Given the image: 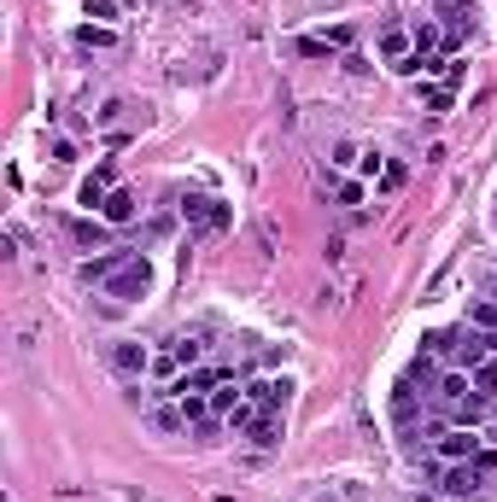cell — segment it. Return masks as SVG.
I'll return each mask as SVG.
<instances>
[{"label":"cell","instance_id":"d6986e66","mask_svg":"<svg viewBox=\"0 0 497 502\" xmlns=\"http://www.w3.org/2000/svg\"><path fill=\"white\" fill-rule=\"evenodd\" d=\"M83 12L94 18V24H112V18H117V0H88Z\"/></svg>","mask_w":497,"mask_h":502},{"label":"cell","instance_id":"cb8c5ba5","mask_svg":"<svg viewBox=\"0 0 497 502\" xmlns=\"http://www.w3.org/2000/svg\"><path fill=\"white\" fill-rule=\"evenodd\" d=\"M492 304H497V280H492Z\"/></svg>","mask_w":497,"mask_h":502},{"label":"cell","instance_id":"5bb4252c","mask_svg":"<svg viewBox=\"0 0 497 502\" xmlns=\"http://www.w3.org/2000/svg\"><path fill=\"white\" fill-rule=\"evenodd\" d=\"M474 391H480V397H497V357H485V363L474 368Z\"/></svg>","mask_w":497,"mask_h":502},{"label":"cell","instance_id":"7c38bea8","mask_svg":"<svg viewBox=\"0 0 497 502\" xmlns=\"http://www.w3.org/2000/svg\"><path fill=\"white\" fill-rule=\"evenodd\" d=\"M451 420H456V427H480V420H485V397H480V391H469L462 404H451Z\"/></svg>","mask_w":497,"mask_h":502},{"label":"cell","instance_id":"ffe728a7","mask_svg":"<svg viewBox=\"0 0 497 502\" xmlns=\"http://www.w3.org/2000/svg\"><path fill=\"white\" fill-rule=\"evenodd\" d=\"M170 357H176L182 368H193V363H199V345H193V339H176V345H170Z\"/></svg>","mask_w":497,"mask_h":502},{"label":"cell","instance_id":"4fadbf2b","mask_svg":"<svg viewBox=\"0 0 497 502\" xmlns=\"http://www.w3.org/2000/svg\"><path fill=\"white\" fill-rule=\"evenodd\" d=\"M439 18H451V42H456L462 24H474V0H439Z\"/></svg>","mask_w":497,"mask_h":502},{"label":"cell","instance_id":"7402d4cb","mask_svg":"<svg viewBox=\"0 0 497 502\" xmlns=\"http://www.w3.org/2000/svg\"><path fill=\"white\" fill-rule=\"evenodd\" d=\"M422 99L433 106V112H445V106H451V88H422Z\"/></svg>","mask_w":497,"mask_h":502},{"label":"cell","instance_id":"9a60e30c","mask_svg":"<svg viewBox=\"0 0 497 502\" xmlns=\"http://www.w3.org/2000/svg\"><path fill=\"white\" fill-rule=\"evenodd\" d=\"M76 42L83 47H112V24H83L76 29Z\"/></svg>","mask_w":497,"mask_h":502},{"label":"cell","instance_id":"ba28073f","mask_svg":"<svg viewBox=\"0 0 497 502\" xmlns=\"http://www.w3.org/2000/svg\"><path fill=\"white\" fill-rule=\"evenodd\" d=\"M129 257H135V251H106V257H88V263H83V269H76V275H83V280H88V286H94V280H99V286H106V280H112V275H117V269H123V263H129Z\"/></svg>","mask_w":497,"mask_h":502},{"label":"cell","instance_id":"8fae6325","mask_svg":"<svg viewBox=\"0 0 497 502\" xmlns=\"http://www.w3.org/2000/svg\"><path fill=\"white\" fill-rule=\"evenodd\" d=\"M205 404H211V415H234V409L246 404V391H234V380H217V391L205 397Z\"/></svg>","mask_w":497,"mask_h":502},{"label":"cell","instance_id":"7a4b0ae2","mask_svg":"<svg viewBox=\"0 0 497 502\" xmlns=\"http://www.w3.org/2000/svg\"><path fill=\"white\" fill-rule=\"evenodd\" d=\"M182 223H193L199 234H223V228L234 223V205H223V199H211V193H187L182 199Z\"/></svg>","mask_w":497,"mask_h":502},{"label":"cell","instance_id":"44dd1931","mask_svg":"<svg viewBox=\"0 0 497 502\" xmlns=\"http://www.w3.org/2000/svg\"><path fill=\"white\" fill-rule=\"evenodd\" d=\"M474 327H485V333H497V304H492V298H485V304L474 310Z\"/></svg>","mask_w":497,"mask_h":502},{"label":"cell","instance_id":"e0dca14e","mask_svg":"<svg viewBox=\"0 0 497 502\" xmlns=\"http://www.w3.org/2000/svg\"><path fill=\"white\" fill-rule=\"evenodd\" d=\"M469 380H462V374H445V386H439V397H445V404H462V397H469Z\"/></svg>","mask_w":497,"mask_h":502},{"label":"cell","instance_id":"30bf717a","mask_svg":"<svg viewBox=\"0 0 497 502\" xmlns=\"http://www.w3.org/2000/svg\"><path fill=\"white\" fill-rule=\"evenodd\" d=\"M410 53H415V35H410V29H398V24H392V29H386V35H381V59H386V65L398 70V65H404V59H410Z\"/></svg>","mask_w":497,"mask_h":502},{"label":"cell","instance_id":"9c48e42d","mask_svg":"<svg viewBox=\"0 0 497 502\" xmlns=\"http://www.w3.org/2000/svg\"><path fill=\"white\" fill-rule=\"evenodd\" d=\"M135 210H141V199L129 193V187H112V199H106V210H99V216H106L112 228H123V223H135Z\"/></svg>","mask_w":497,"mask_h":502},{"label":"cell","instance_id":"6da1fadb","mask_svg":"<svg viewBox=\"0 0 497 502\" xmlns=\"http://www.w3.org/2000/svg\"><path fill=\"white\" fill-rule=\"evenodd\" d=\"M146 293H153V263L135 251V257H129V263L106 280V298H117V304H135V298H146Z\"/></svg>","mask_w":497,"mask_h":502},{"label":"cell","instance_id":"5b68a950","mask_svg":"<svg viewBox=\"0 0 497 502\" xmlns=\"http://www.w3.org/2000/svg\"><path fill=\"white\" fill-rule=\"evenodd\" d=\"M480 450H485V438L474 433V427H445L439 433V456L445 461H474Z\"/></svg>","mask_w":497,"mask_h":502},{"label":"cell","instance_id":"52a82bcc","mask_svg":"<svg viewBox=\"0 0 497 502\" xmlns=\"http://www.w3.org/2000/svg\"><path fill=\"white\" fill-rule=\"evenodd\" d=\"M106 199H112V164H99L94 176H88V182H83V193H76V205L99 216V210H106Z\"/></svg>","mask_w":497,"mask_h":502},{"label":"cell","instance_id":"2e32d148","mask_svg":"<svg viewBox=\"0 0 497 502\" xmlns=\"http://www.w3.org/2000/svg\"><path fill=\"white\" fill-rule=\"evenodd\" d=\"M410 35H415V53H433V47H439V24H427V18L410 29Z\"/></svg>","mask_w":497,"mask_h":502},{"label":"cell","instance_id":"603a6c76","mask_svg":"<svg viewBox=\"0 0 497 502\" xmlns=\"http://www.w3.org/2000/svg\"><path fill=\"white\" fill-rule=\"evenodd\" d=\"M381 187H404V164H386L381 169Z\"/></svg>","mask_w":497,"mask_h":502},{"label":"cell","instance_id":"277c9868","mask_svg":"<svg viewBox=\"0 0 497 502\" xmlns=\"http://www.w3.org/2000/svg\"><path fill=\"white\" fill-rule=\"evenodd\" d=\"M246 404L264 409V415H287V404H293V380H257V386L246 391Z\"/></svg>","mask_w":497,"mask_h":502},{"label":"cell","instance_id":"ac0fdd59","mask_svg":"<svg viewBox=\"0 0 497 502\" xmlns=\"http://www.w3.org/2000/svg\"><path fill=\"white\" fill-rule=\"evenodd\" d=\"M71 234L83 239V246H94V239H106V216H94V223H71Z\"/></svg>","mask_w":497,"mask_h":502},{"label":"cell","instance_id":"3957f363","mask_svg":"<svg viewBox=\"0 0 497 502\" xmlns=\"http://www.w3.org/2000/svg\"><path fill=\"white\" fill-rule=\"evenodd\" d=\"M480 474H485L480 461H451V467L439 474V490H445L451 502H469L474 490H480Z\"/></svg>","mask_w":497,"mask_h":502},{"label":"cell","instance_id":"8992f818","mask_svg":"<svg viewBox=\"0 0 497 502\" xmlns=\"http://www.w3.org/2000/svg\"><path fill=\"white\" fill-rule=\"evenodd\" d=\"M106 357H112V368L123 380H135V374H146V368H153V357H146V345H135V339H123V345H112L106 350Z\"/></svg>","mask_w":497,"mask_h":502}]
</instances>
